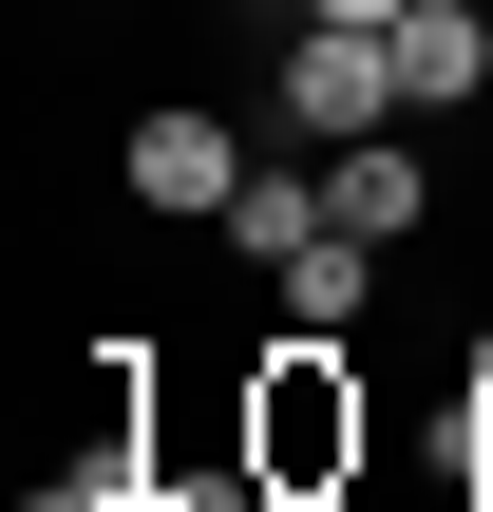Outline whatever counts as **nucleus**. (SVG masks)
I'll return each instance as SVG.
<instances>
[{"mask_svg": "<svg viewBox=\"0 0 493 512\" xmlns=\"http://www.w3.org/2000/svg\"><path fill=\"white\" fill-rule=\"evenodd\" d=\"M228 437H247V475H266L285 512H342L361 475H380V399H361V361H342V342H304V323L228 380Z\"/></svg>", "mask_w": 493, "mask_h": 512, "instance_id": "nucleus-1", "label": "nucleus"}, {"mask_svg": "<svg viewBox=\"0 0 493 512\" xmlns=\"http://www.w3.org/2000/svg\"><path fill=\"white\" fill-rule=\"evenodd\" d=\"M266 285H285V323H304V342H361V304H380V247H361V228H323V247H304V266H266Z\"/></svg>", "mask_w": 493, "mask_h": 512, "instance_id": "nucleus-7", "label": "nucleus"}, {"mask_svg": "<svg viewBox=\"0 0 493 512\" xmlns=\"http://www.w3.org/2000/svg\"><path fill=\"white\" fill-rule=\"evenodd\" d=\"M114 171H133V209H152V228H228L247 133H228L209 95H171V114H133V133H114Z\"/></svg>", "mask_w": 493, "mask_h": 512, "instance_id": "nucleus-3", "label": "nucleus"}, {"mask_svg": "<svg viewBox=\"0 0 493 512\" xmlns=\"http://www.w3.org/2000/svg\"><path fill=\"white\" fill-rule=\"evenodd\" d=\"M323 171H342V228H361V247H418V228H437V152H418V133H361V152H323Z\"/></svg>", "mask_w": 493, "mask_h": 512, "instance_id": "nucleus-6", "label": "nucleus"}, {"mask_svg": "<svg viewBox=\"0 0 493 512\" xmlns=\"http://www.w3.org/2000/svg\"><path fill=\"white\" fill-rule=\"evenodd\" d=\"M133 512H285V494L247 475V437H209V456H190V437H152V494H133Z\"/></svg>", "mask_w": 493, "mask_h": 512, "instance_id": "nucleus-8", "label": "nucleus"}, {"mask_svg": "<svg viewBox=\"0 0 493 512\" xmlns=\"http://www.w3.org/2000/svg\"><path fill=\"white\" fill-rule=\"evenodd\" d=\"M323 228H342V171L285 133V152H247V190H228V228H209V247H247V266H304Z\"/></svg>", "mask_w": 493, "mask_h": 512, "instance_id": "nucleus-4", "label": "nucleus"}, {"mask_svg": "<svg viewBox=\"0 0 493 512\" xmlns=\"http://www.w3.org/2000/svg\"><path fill=\"white\" fill-rule=\"evenodd\" d=\"M418 95H399V38H361V19H304L285 57H266V133H304V152H361V133H399Z\"/></svg>", "mask_w": 493, "mask_h": 512, "instance_id": "nucleus-2", "label": "nucleus"}, {"mask_svg": "<svg viewBox=\"0 0 493 512\" xmlns=\"http://www.w3.org/2000/svg\"><path fill=\"white\" fill-rule=\"evenodd\" d=\"M399 95L418 114H493V0H418L399 19Z\"/></svg>", "mask_w": 493, "mask_h": 512, "instance_id": "nucleus-5", "label": "nucleus"}, {"mask_svg": "<svg viewBox=\"0 0 493 512\" xmlns=\"http://www.w3.org/2000/svg\"><path fill=\"white\" fill-rule=\"evenodd\" d=\"M285 19H361V38H399V19H418V0H285Z\"/></svg>", "mask_w": 493, "mask_h": 512, "instance_id": "nucleus-10", "label": "nucleus"}, {"mask_svg": "<svg viewBox=\"0 0 493 512\" xmlns=\"http://www.w3.org/2000/svg\"><path fill=\"white\" fill-rule=\"evenodd\" d=\"M456 456H475V512H493V323L456 342Z\"/></svg>", "mask_w": 493, "mask_h": 512, "instance_id": "nucleus-9", "label": "nucleus"}]
</instances>
